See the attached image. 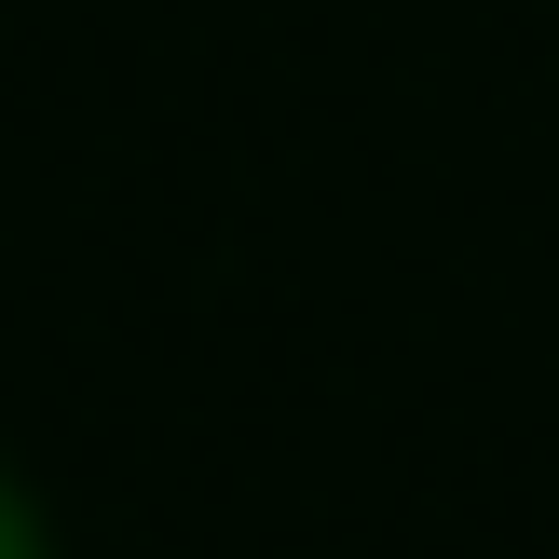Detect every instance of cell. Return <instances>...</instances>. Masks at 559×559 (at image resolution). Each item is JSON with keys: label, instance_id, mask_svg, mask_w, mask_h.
<instances>
[{"label": "cell", "instance_id": "obj_1", "mask_svg": "<svg viewBox=\"0 0 559 559\" xmlns=\"http://www.w3.org/2000/svg\"><path fill=\"white\" fill-rule=\"evenodd\" d=\"M0 559H41V546H27V519H14V506H0Z\"/></svg>", "mask_w": 559, "mask_h": 559}]
</instances>
